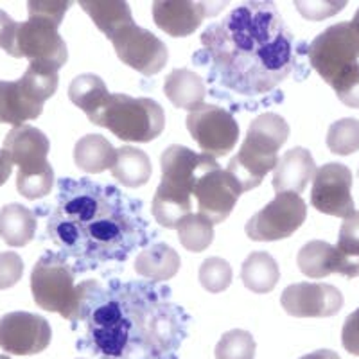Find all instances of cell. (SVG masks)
Here are the masks:
<instances>
[{"instance_id":"obj_1","label":"cell","mask_w":359,"mask_h":359,"mask_svg":"<svg viewBox=\"0 0 359 359\" xmlns=\"http://www.w3.org/2000/svg\"><path fill=\"white\" fill-rule=\"evenodd\" d=\"M205 53L212 74L237 94H266L297 63L294 38L271 2H246L205 29Z\"/></svg>"},{"instance_id":"obj_2","label":"cell","mask_w":359,"mask_h":359,"mask_svg":"<svg viewBox=\"0 0 359 359\" xmlns=\"http://www.w3.org/2000/svg\"><path fill=\"white\" fill-rule=\"evenodd\" d=\"M47 232L65 253L94 261H124L135 246L147 243L140 201L133 203L115 187L86 180L60 182Z\"/></svg>"},{"instance_id":"obj_3","label":"cell","mask_w":359,"mask_h":359,"mask_svg":"<svg viewBox=\"0 0 359 359\" xmlns=\"http://www.w3.org/2000/svg\"><path fill=\"white\" fill-rule=\"evenodd\" d=\"M146 293L107 294L95 307L81 304L79 318L88 316L86 338L92 341V354L101 359H151L165 358L176 348L178 307H149ZM78 318V320H79Z\"/></svg>"},{"instance_id":"obj_4","label":"cell","mask_w":359,"mask_h":359,"mask_svg":"<svg viewBox=\"0 0 359 359\" xmlns=\"http://www.w3.org/2000/svg\"><path fill=\"white\" fill-rule=\"evenodd\" d=\"M162 182L153 198V216L163 229H178L184 217L192 214V191L198 178L217 162L205 153H196L185 146L172 144L160 158Z\"/></svg>"},{"instance_id":"obj_5","label":"cell","mask_w":359,"mask_h":359,"mask_svg":"<svg viewBox=\"0 0 359 359\" xmlns=\"http://www.w3.org/2000/svg\"><path fill=\"white\" fill-rule=\"evenodd\" d=\"M70 6L69 0H31L27 4L29 20L18 24L9 56L62 69L69 60V49L57 27Z\"/></svg>"},{"instance_id":"obj_6","label":"cell","mask_w":359,"mask_h":359,"mask_svg":"<svg viewBox=\"0 0 359 359\" xmlns=\"http://www.w3.org/2000/svg\"><path fill=\"white\" fill-rule=\"evenodd\" d=\"M290 137L286 118L277 114H262L250 124L243 146L229 162L226 171L233 176L243 192L262 184L264 176L278 162V149Z\"/></svg>"},{"instance_id":"obj_7","label":"cell","mask_w":359,"mask_h":359,"mask_svg":"<svg viewBox=\"0 0 359 359\" xmlns=\"http://www.w3.org/2000/svg\"><path fill=\"white\" fill-rule=\"evenodd\" d=\"M124 142H151L165 128L163 108L153 99L110 94L92 121Z\"/></svg>"},{"instance_id":"obj_8","label":"cell","mask_w":359,"mask_h":359,"mask_svg":"<svg viewBox=\"0 0 359 359\" xmlns=\"http://www.w3.org/2000/svg\"><path fill=\"white\" fill-rule=\"evenodd\" d=\"M57 83L56 67L41 63H29L17 81L0 79V123L17 128L40 117L43 102L56 94Z\"/></svg>"},{"instance_id":"obj_9","label":"cell","mask_w":359,"mask_h":359,"mask_svg":"<svg viewBox=\"0 0 359 359\" xmlns=\"http://www.w3.org/2000/svg\"><path fill=\"white\" fill-rule=\"evenodd\" d=\"M31 291L40 309L62 314L70 322H78L85 298V284L76 287L72 269L62 255L47 252L34 264L31 273Z\"/></svg>"},{"instance_id":"obj_10","label":"cell","mask_w":359,"mask_h":359,"mask_svg":"<svg viewBox=\"0 0 359 359\" xmlns=\"http://www.w3.org/2000/svg\"><path fill=\"white\" fill-rule=\"evenodd\" d=\"M307 57L323 81L332 85L341 74L358 63L359 33L351 22L331 25L311 41Z\"/></svg>"},{"instance_id":"obj_11","label":"cell","mask_w":359,"mask_h":359,"mask_svg":"<svg viewBox=\"0 0 359 359\" xmlns=\"http://www.w3.org/2000/svg\"><path fill=\"white\" fill-rule=\"evenodd\" d=\"M307 217V205L294 192H278L262 210L248 219L246 236L252 241H280L293 236Z\"/></svg>"},{"instance_id":"obj_12","label":"cell","mask_w":359,"mask_h":359,"mask_svg":"<svg viewBox=\"0 0 359 359\" xmlns=\"http://www.w3.org/2000/svg\"><path fill=\"white\" fill-rule=\"evenodd\" d=\"M187 130L205 155H229L239 140V124L233 115L216 104H201L187 115Z\"/></svg>"},{"instance_id":"obj_13","label":"cell","mask_w":359,"mask_h":359,"mask_svg":"<svg viewBox=\"0 0 359 359\" xmlns=\"http://www.w3.org/2000/svg\"><path fill=\"white\" fill-rule=\"evenodd\" d=\"M118 60L144 76H155L165 67L169 50L151 31L139 25H126L111 36Z\"/></svg>"},{"instance_id":"obj_14","label":"cell","mask_w":359,"mask_h":359,"mask_svg":"<svg viewBox=\"0 0 359 359\" xmlns=\"http://www.w3.org/2000/svg\"><path fill=\"white\" fill-rule=\"evenodd\" d=\"M2 149L13 165H18L17 182L38 176H54L53 165L47 160L50 142L38 128L29 124L13 128L6 135Z\"/></svg>"},{"instance_id":"obj_15","label":"cell","mask_w":359,"mask_h":359,"mask_svg":"<svg viewBox=\"0 0 359 359\" xmlns=\"http://www.w3.org/2000/svg\"><path fill=\"white\" fill-rule=\"evenodd\" d=\"M53 331L40 314L13 311L0 318V348L8 354H40L50 345Z\"/></svg>"},{"instance_id":"obj_16","label":"cell","mask_w":359,"mask_h":359,"mask_svg":"<svg viewBox=\"0 0 359 359\" xmlns=\"http://www.w3.org/2000/svg\"><path fill=\"white\" fill-rule=\"evenodd\" d=\"M351 191V169L338 162L325 163L313 178L311 205L318 212L345 219L354 212V200H352Z\"/></svg>"},{"instance_id":"obj_17","label":"cell","mask_w":359,"mask_h":359,"mask_svg":"<svg viewBox=\"0 0 359 359\" xmlns=\"http://www.w3.org/2000/svg\"><path fill=\"white\" fill-rule=\"evenodd\" d=\"M241 194V187L233 176L221 169L217 163L216 168L208 169L198 178L192 191V200L196 201L200 210L198 214L212 221V224H217L230 216Z\"/></svg>"},{"instance_id":"obj_18","label":"cell","mask_w":359,"mask_h":359,"mask_svg":"<svg viewBox=\"0 0 359 359\" xmlns=\"http://www.w3.org/2000/svg\"><path fill=\"white\" fill-rule=\"evenodd\" d=\"M282 309L294 318H329L341 311L343 294L323 282H298L282 291Z\"/></svg>"},{"instance_id":"obj_19","label":"cell","mask_w":359,"mask_h":359,"mask_svg":"<svg viewBox=\"0 0 359 359\" xmlns=\"http://www.w3.org/2000/svg\"><path fill=\"white\" fill-rule=\"evenodd\" d=\"M208 2L189 0H158L153 4V20L169 36L184 38L201 25L205 17L216 15L219 9H210Z\"/></svg>"},{"instance_id":"obj_20","label":"cell","mask_w":359,"mask_h":359,"mask_svg":"<svg viewBox=\"0 0 359 359\" xmlns=\"http://www.w3.org/2000/svg\"><path fill=\"white\" fill-rule=\"evenodd\" d=\"M298 268L306 277L323 278L339 273L347 278L359 277V261L345 257L336 246L325 241H309L297 255Z\"/></svg>"},{"instance_id":"obj_21","label":"cell","mask_w":359,"mask_h":359,"mask_svg":"<svg viewBox=\"0 0 359 359\" xmlns=\"http://www.w3.org/2000/svg\"><path fill=\"white\" fill-rule=\"evenodd\" d=\"M273 171V189L277 194H300L316 175V163L306 147H293L282 158H278Z\"/></svg>"},{"instance_id":"obj_22","label":"cell","mask_w":359,"mask_h":359,"mask_svg":"<svg viewBox=\"0 0 359 359\" xmlns=\"http://www.w3.org/2000/svg\"><path fill=\"white\" fill-rule=\"evenodd\" d=\"M163 94L176 108L196 110L207 95L203 79L189 69H175L163 81Z\"/></svg>"},{"instance_id":"obj_23","label":"cell","mask_w":359,"mask_h":359,"mask_svg":"<svg viewBox=\"0 0 359 359\" xmlns=\"http://www.w3.org/2000/svg\"><path fill=\"white\" fill-rule=\"evenodd\" d=\"M117 149L102 135H85L74 147V162L88 175H99L114 168Z\"/></svg>"},{"instance_id":"obj_24","label":"cell","mask_w":359,"mask_h":359,"mask_svg":"<svg viewBox=\"0 0 359 359\" xmlns=\"http://www.w3.org/2000/svg\"><path fill=\"white\" fill-rule=\"evenodd\" d=\"M36 216L20 203H9L0 210V237L9 246L29 245L36 233Z\"/></svg>"},{"instance_id":"obj_25","label":"cell","mask_w":359,"mask_h":359,"mask_svg":"<svg viewBox=\"0 0 359 359\" xmlns=\"http://www.w3.org/2000/svg\"><path fill=\"white\" fill-rule=\"evenodd\" d=\"M180 269V255L169 245L156 243L135 259V271L153 282L171 280Z\"/></svg>"},{"instance_id":"obj_26","label":"cell","mask_w":359,"mask_h":359,"mask_svg":"<svg viewBox=\"0 0 359 359\" xmlns=\"http://www.w3.org/2000/svg\"><path fill=\"white\" fill-rule=\"evenodd\" d=\"M79 6L108 40L123 27L133 24L130 6L123 0H81Z\"/></svg>"},{"instance_id":"obj_27","label":"cell","mask_w":359,"mask_h":359,"mask_svg":"<svg viewBox=\"0 0 359 359\" xmlns=\"http://www.w3.org/2000/svg\"><path fill=\"white\" fill-rule=\"evenodd\" d=\"M110 171L124 187H142L151 178V160L142 149L123 146L117 149V158Z\"/></svg>"},{"instance_id":"obj_28","label":"cell","mask_w":359,"mask_h":359,"mask_svg":"<svg viewBox=\"0 0 359 359\" xmlns=\"http://www.w3.org/2000/svg\"><path fill=\"white\" fill-rule=\"evenodd\" d=\"M243 284L253 293H269L277 286L280 269L268 252L250 253L241 268Z\"/></svg>"},{"instance_id":"obj_29","label":"cell","mask_w":359,"mask_h":359,"mask_svg":"<svg viewBox=\"0 0 359 359\" xmlns=\"http://www.w3.org/2000/svg\"><path fill=\"white\" fill-rule=\"evenodd\" d=\"M108 95H110V92H108L107 85L95 74H81L70 83L69 99L85 111L88 121H92L97 115Z\"/></svg>"},{"instance_id":"obj_30","label":"cell","mask_w":359,"mask_h":359,"mask_svg":"<svg viewBox=\"0 0 359 359\" xmlns=\"http://www.w3.org/2000/svg\"><path fill=\"white\" fill-rule=\"evenodd\" d=\"M178 239L189 252H203L214 241V224L201 214H189L178 224Z\"/></svg>"},{"instance_id":"obj_31","label":"cell","mask_w":359,"mask_h":359,"mask_svg":"<svg viewBox=\"0 0 359 359\" xmlns=\"http://www.w3.org/2000/svg\"><path fill=\"white\" fill-rule=\"evenodd\" d=\"M327 147L334 155L347 156L359 149V121L358 118H339L331 124L327 133Z\"/></svg>"},{"instance_id":"obj_32","label":"cell","mask_w":359,"mask_h":359,"mask_svg":"<svg viewBox=\"0 0 359 359\" xmlns=\"http://www.w3.org/2000/svg\"><path fill=\"white\" fill-rule=\"evenodd\" d=\"M255 339L248 331L233 329L221 336L216 345V359H255Z\"/></svg>"},{"instance_id":"obj_33","label":"cell","mask_w":359,"mask_h":359,"mask_svg":"<svg viewBox=\"0 0 359 359\" xmlns=\"http://www.w3.org/2000/svg\"><path fill=\"white\" fill-rule=\"evenodd\" d=\"M200 282L210 293H221L232 282V266L221 257L205 259L200 266Z\"/></svg>"},{"instance_id":"obj_34","label":"cell","mask_w":359,"mask_h":359,"mask_svg":"<svg viewBox=\"0 0 359 359\" xmlns=\"http://www.w3.org/2000/svg\"><path fill=\"white\" fill-rule=\"evenodd\" d=\"M336 248L348 259L359 261V210H354L341 223Z\"/></svg>"},{"instance_id":"obj_35","label":"cell","mask_w":359,"mask_h":359,"mask_svg":"<svg viewBox=\"0 0 359 359\" xmlns=\"http://www.w3.org/2000/svg\"><path fill=\"white\" fill-rule=\"evenodd\" d=\"M331 86L345 107L359 108V63L341 74Z\"/></svg>"},{"instance_id":"obj_36","label":"cell","mask_w":359,"mask_h":359,"mask_svg":"<svg viewBox=\"0 0 359 359\" xmlns=\"http://www.w3.org/2000/svg\"><path fill=\"white\" fill-rule=\"evenodd\" d=\"M24 275V261L18 253H0V290H9L17 284Z\"/></svg>"},{"instance_id":"obj_37","label":"cell","mask_w":359,"mask_h":359,"mask_svg":"<svg viewBox=\"0 0 359 359\" xmlns=\"http://www.w3.org/2000/svg\"><path fill=\"white\" fill-rule=\"evenodd\" d=\"M343 348L352 355H359V307L351 313L343 323L341 331Z\"/></svg>"},{"instance_id":"obj_38","label":"cell","mask_w":359,"mask_h":359,"mask_svg":"<svg viewBox=\"0 0 359 359\" xmlns=\"http://www.w3.org/2000/svg\"><path fill=\"white\" fill-rule=\"evenodd\" d=\"M18 24L9 17L8 13L0 9V49L11 54L13 41H15V33H17Z\"/></svg>"},{"instance_id":"obj_39","label":"cell","mask_w":359,"mask_h":359,"mask_svg":"<svg viewBox=\"0 0 359 359\" xmlns=\"http://www.w3.org/2000/svg\"><path fill=\"white\" fill-rule=\"evenodd\" d=\"M13 163L8 158V155L4 153V149H0V187L8 182V178L11 176Z\"/></svg>"},{"instance_id":"obj_40","label":"cell","mask_w":359,"mask_h":359,"mask_svg":"<svg viewBox=\"0 0 359 359\" xmlns=\"http://www.w3.org/2000/svg\"><path fill=\"white\" fill-rule=\"evenodd\" d=\"M300 359H341L334 351H329V348H320V351H314L311 354L302 355Z\"/></svg>"},{"instance_id":"obj_41","label":"cell","mask_w":359,"mask_h":359,"mask_svg":"<svg viewBox=\"0 0 359 359\" xmlns=\"http://www.w3.org/2000/svg\"><path fill=\"white\" fill-rule=\"evenodd\" d=\"M351 24L354 25V29L359 33V9H358V11H355V15H354V18H352V20H351Z\"/></svg>"},{"instance_id":"obj_42","label":"cell","mask_w":359,"mask_h":359,"mask_svg":"<svg viewBox=\"0 0 359 359\" xmlns=\"http://www.w3.org/2000/svg\"><path fill=\"white\" fill-rule=\"evenodd\" d=\"M0 359H11V358H9V355H6V354H0Z\"/></svg>"},{"instance_id":"obj_43","label":"cell","mask_w":359,"mask_h":359,"mask_svg":"<svg viewBox=\"0 0 359 359\" xmlns=\"http://www.w3.org/2000/svg\"><path fill=\"white\" fill-rule=\"evenodd\" d=\"M160 359H176L175 355H165V358H160Z\"/></svg>"},{"instance_id":"obj_44","label":"cell","mask_w":359,"mask_h":359,"mask_svg":"<svg viewBox=\"0 0 359 359\" xmlns=\"http://www.w3.org/2000/svg\"><path fill=\"white\" fill-rule=\"evenodd\" d=\"M79 359H81V358H79Z\"/></svg>"}]
</instances>
